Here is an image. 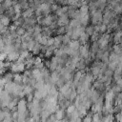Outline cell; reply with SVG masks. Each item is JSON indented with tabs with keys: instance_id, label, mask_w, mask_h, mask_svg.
Listing matches in <instances>:
<instances>
[{
	"instance_id": "obj_5",
	"label": "cell",
	"mask_w": 122,
	"mask_h": 122,
	"mask_svg": "<svg viewBox=\"0 0 122 122\" xmlns=\"http://www.w3.org/2000/svg\"><path fill=\"white\" fill-rule=\"evenodd\" d=\"M10 19L9 18V17H7L5 14H3V15H0V23L4 26V27H9L10 25Z\"/></svg>"
},
{
	"instance_id": "obj_19",
	"label": "cell",
	"mask_w": 122,
	"mask_h": 122,
	"mask_svg": "<svg viewBox=\"0 0 122 122\" xmlns=\"http://www.w3.org/2000/svg\"><path fill=\"white\" fill-rule=\"evenodd\" d=\"M116 67H117V64L114 63V62H109L107 64V69L110 70V71H114L115 69H116Z\"/></svg>"
},
{
	"instance_id": "obj_29",
	"label": "cell",
	"mask_w": 122,
	"mask_h": 122,
	"mask_svg": "<svg viewBox=\"0 0 122 122\" xmlns=\"http://www.w3.org/2000/svg\"><path fill=\"white\" fill-rule=\"evenodd\" d=\"M5 84H6V81L4 80V78H3V77H0V89H1V90H3Z\"/></svg>"
},
{
	"instance_id": "obj_28",
	"label": "cell",
	"mask_w": 122,
	"mask_h": 122,
	"mask_svg": "<svg viewBox=\"0 0 122 122\" xmlns=\"http://www.w3.org/2000/svg\"><path fill=\"white\" fill-rule=\"evenodd\" d=\"M7 59V54L5 52H0V61H6Z\"/></svg>"
},
{
	"instance_id": "obj_18",
	"label": "cell",
	"mask_w": 122,
	"mask_h": 122,
	"mask_svg": "<svg viewBox=\"0 0 122 122\" xmlns=\"http://www.w3.org/2000/svg\"><path fill=\"white\" fill-rule=\"evenodd\" d=\"M70 42H71V38H70V36H69V35H67V34L62 35V45L68 46Z\"/></svg>"
},
{
	"instance_id": "obj_22",
	"label": "cell",
	"mask_w": 122,
	"mask_h": 122,
	"mask_svg": "<svg viewBox=\"0 0 122 122\" xmlns=\"http://www.w3.org/2000/svg\"><path fill=\"white\" fill-rule=\"evenodd\" d=\"M15 32H16V34H17V36H18V37H21V36L26 32V30H25L22 27H18V28L16 29Z\"/></svg>"
},
{
	"instance_id": "obj_17",
	"label": "cell",
	"mask_w": 122,
	"mask_h": 122,
	"mask_svg": "<svg viewBox=\"0 0 122 122\" xmlns=\"http://www.w3.org/2000/svg\"><path fill=\"white\" fill-rule=\"evenodd\" d=\"M1 5L4 7V9L7 10L8 9H10V7H12V5H13V3H12V1H10V0H6V1H4V2H2L1 3Z\"/></svg>"
},
{
	"instance_id": "obj_3",
	"label": "cell",
	"mask_w": 122,
	"mask_h": 122,
	"mask_svg": "<svg viewBox=\"0 0 122 122\" xmlns=\"http://www.w3.org/2000/svg\"><path fill=\"white\" fill-rule=\"evenodd\" d=\"M32 16H34V10L31 8H29V9L21 11V17L23 19L30 18V17H32Z\"/></svg>"
},
{
	"instance_id": "obj_7",
	"label": "cell",
	"mask_w": 122,
	"mask_h": 122,
	"mask_svg": "<svg viewBox=\"0 0 122 122\" xmlns=\"http://www.w3.org/2000/svg\"><path fill=\"white\" fill-rule=\"evenodd\" d=\"M99 50V46H98V43L97 42H90V49H89V51L92 52V53H96Z\"/></svg>"
},
{
	"instance_id": "obj_32",
	"label": "cell",
	"mask_w": 122,
	"mask_h": 122,
	"mask_svg": "<svg viewBox=\"0 0 122 122\" xmlns=\"http://www.w3.org/2000/svg\"><path fill=\"white\" fill-rule=\"evenodd\" d=\"M0 39H2V35H1V33H0Z\"/></svg>"
},
{
	"instance_id": "obj_23",
	"label": "cell",
	"mask_w": 122,
	"mask_h": 122,
	"mask_svg": "<svg viewBox=\"0 0 122 122\" xmlns=\"http://www.w3.org/2000/svg\"><path fill=\"white\" fill-rule=\"evenodd\" d=\"M33 32H35V33H41L42 32V27L40 26V25H38V24H36L34 27H33Z\"/></svg>"
},
{
	"instance_id": "obj_30",
	"label": "cell",
	"mask_w": 122,
	"mask_h": 122,
	"mask_svg": "<svg viewBox=\"0 0 122 122\" xmlns=\"http://www.w3.org/2000/svg\"><path fill=\"white\" fill-rule=\"evenodd\" d=\"M114 84H115L116 86H118V87H120V88H121V86H122V79H121V78H119L118 80H116V81L114 82Z\"/></svg>"
},
{
	"instance_id": "obj_2",
	"label": "cell",
	"mask_w": 122,
	"mask_h": 122,
	"mask_svg": "<svg viewBox=\"0 0 122 122\" xmlns=\"http://www.w3.org/2000/svg\"><path fill=\"white\" fill-rule=\"evenodd\" d=\"M18 58H19V52L13 51H11V52H10V53L7 54V59H6V60L9 61V62L13 63V62H15Z\"/></svg>"
},
{
	"instance_id": "obj_16",
	"label": "cell",
	"mask_w": 122,
	"mask_h": 122,
	"mask_svg": "<svg viewBox=\"0 0 122 122\" xmlns=\"http://www.w3.org/2000/svg\"><path fill=\"white\" fill-rule=\"evenodd\" d=\"M34 45H35V41H34L33 39L29 40V41L27 42V51H29L30 52V51H32V49H33Z\"/></svg>"
},
{
	"instance_id": "obj_15",
	"label": "cell",
	"mask_w": 122,
	"mask_h": 122,
	"mask_svg": "<svg viewBox=\"0 0 122 122\" xmlns=\"http://www.w3.org/2000/svg\"><path fill=\"white\" fill-rule=\"evenodd\" d=\"M100 33H98V32H92V34L90 36V42L92 43V42H97V40L99 39V37H100Z\"/></svg>"
},
{
	"instance_id": "obj_11",
	"label": "cell",
	"mask_w": 122,
	"mask_h": 122,
	"mask_svg": "<svg viewBox=\"0 0 122 122\" xmlns=\"http://www.w3.org/2000/svg\"><path fill=\"white\" fill-rule=\"evenodd\" d=\"M33 92H34V89H33L32 87L28 86V85H23V92H24L25 96L28 95V94L33 93Z\"/></svg>"
},
{
	"instance_id": "obj_26",
	"label": "cell",
	"mask_w": 122,
	"mask_h": 122,
	"mask_svg": "<svg viewBox=\"0 0 122 122\" xmlns=\"http://www.w3.org/2000/svg\"><path fill=\"white\" fill-rule=\"evenodd\" d=\"M114 122H121V112H117L113 115Z\"/></svg>"
},
{
	"instance_id": "obj_6",
	"label": "cell",
	"mask_w": 122,
	"mask_h": 122,
	"mask_svg": "<svg viewBox=\"0 0 122 122\" xmlns=\"http://www.w3.org/2000/svg\"><path fill=\"white\" fill-rule=\"evenodd\" d=\"M80 46H81V45H80V43H79L78 40H71V42H70L69 45H68V47H69L70 49L74 50V51H78V49H79Z\"/></svg>"
},
{
	"instance_id": "obj_20",
	"label": "cell",
	"mask_w": 122,
	"mask_h": 122,
	"mask_svg": "<svg viewBox=\"0 0 122 122\" xmlns=\"http://www.w3.org/2000/svg\"><path fill=\"white\" fill-rule=\"evenodd\" d=\"M93 32V29H92V25H88L85 27V33L88 34L89 36H91Z\"/></svg>"
},
{
	"instance_id": "obj_13",
	"label": "cell",
	"mask_w": 122,
	"mask_h": 122,
	"mask_svg": "<svg viewBox=\"0 0 122 122\" xmlns=\"http://www.w3.org/2000/svg\"><path fill=\"white\" fill-rule=\"evenodd\" d=\"M2 77L4 78V80L6 81V83H7V82H10V81H12L13 73H12V72H10V71H7V72H6Z\"/></svg>"
},
{
	"instance_id": "obj_4",
	"label": "cell",
	"mask_w": 122,
	"mask_h": 122,
	"mask_svg": "<svg viewBox=\"0 0 122 122\" xmlns=\"http://www.w3.org/2000/svg\"><path fill=\"white\" fill-rule=\"evenodd\" d=\"M78 41H79L80 45H85V44H87V43L90 42V36H89L88 34H86L85 31H84V32L79 36Z\"/></svg>"
},
{
	"instance_id": "obj_24",
	"label": "cell",
	"mask_w": 122,
	"mask_h": 122,
	"mask_svg": "<svg viewBox=\"0 0 122 122\" xmlns=\"http://www.w3.org/2000/svg\"><path fill=\"white\" fill-rule=\"evenodd\" d=\"M47 39H48V37L42 35V37L40 38V40L38 41V43H39L41 46H46V44H47Z\"/></svg>"
},
{
	"instance_id": "obj_8",
	"label": "cell",
	"mask_w": 122,
	"mask_h": 122,
	"mask_svg": "<svg viewBox=\"0 0 122 122\" xmlns=\"http://www.w3.org/2000/svg\"><path fill=\"white\" fill-rule=\"evenodd\" d=\"M54 116H55L56 120H58V121L62 120V119L65 117V111H64V110H62V109H58V110L55 112Z\"/></svg>"
},
{
	"instance_id": "obj_14",
	"label": "cell",
	"mask_w": 122,
	"mask_h": 122,
	"mask_svg": "<svg viewBox=\"0 0 122 122\" xmlns=\"http://www.w3.org/2000/svg\"><path fill=\"white\" fill-rule=\"evenodd\" d=\"M116 15H120L121 14V12H122V2H120L119 4H117L115 7H114V9H113V10H112Z\"/></svg>"
},
{
	"instance_id": "obj_9",
	"label": "cell",
	"mask_w": 122,
	"mask_h": 122,
	"mask_svg": "<svg viewBox=\"0 0 122 122\" xmlns=\"http://www.w3.org/2000/svg\"><path fill=\"white\" fill-rule=\"evenodd\" d=\"M12 81H13L14 84L22 85V74L21 73H13Z\"/></svg>"
},
{
	"instance_id": "obj_12",
	"label": "cell",
	"mask_w": 122,
	"mask_h": 122,
	"mask_svg": "<svg viewBox=\"0 0 122 122\" xmlns=\"http://www.w3.org/2000/svg\"><path fill=\"white\" fill-rule=\"evenodd\" d=\"M17 3L19 4V6H20L22 11L30 8V6H29V2L26 1V0H20V1H17Z\"/></svg>"
},
{
	"instance_id": "obj_21",
	"label": "cell",
	"mask_w": 122,
	"mask_h": 122,
	"mask_svg": "<svg viewBox=\"0 0 122 122\" xmlns=\"http://www.w3.org/2000/svg\"><path fill=\"white\" fill-rule=\"evenodd\" d=\"M106 32H107V25L101 23V24L99 25V33H100V34H104V33H106Z\"/></svg>"
},
{
	"instance_id": "obj_1",
	"label": "cell",
	"mask_w": 122,
	"mask_h": 122,
	"mask_svg": "<svg viewBox=\"0 0 122 122\" xmlns=\"http://www.w3.org/2000/svg\"><path fill=\"white\" fill-rule=\"evenodd\" d=\"M27 103H28V102L26 101L25 98L19 99V101H18V103H17V106H16V111H17V112H18L19 114L24 113L25 112L28 111V110H27Z\"/></svg>"
},
{
	"instance_id": "obj_25",
	"label": "cell",
	"mask_w": 122,
	"mask_h": 122,
	"mask_svg": "<svg viewBox=\"0 0 122 122\" xmlns=\"http://www.w3.org/2000/svg\"><path fill=\"white\" fill-rule=\"evenodd\" d=\"M53 42H54L53 36L49 37V38L47 39V44H46V46H47V47H51V46H53Z\"/></svg>"
},
{
	"instance_id": "obj_33",
	"label": "cell",
	"mask_w": 122,
	"mask_h": 122,
	"mask_svg": "<svg viewBox=\"0 0 122 122\" xmlns=\"http://www.w3.org/2000/svg\"><path fill=\"white\" fill-rule=\"evenodd\" d=\"M23 122H28V121H27V120H25V121H23Z\"/></svg>"
},
{
	"instance_id": "obj_10",
	"label": "cell",
	"mask_w": 122,
	"mask_h": 122,
	"mask_svg": "<svg viewBox=\"0 0 122 122\" xmlns=\"http://www.w3.org/2000/svg\"><path fill=\"white\" fill-rule=\"evenodd\" d=\"M112 51L117 55H121V45L120 44H113L112 46Z\"/></svg>"
},
{
	"instance_id": "obj_31",
	"label": "cell",
	"mask_w": 122,
	"mask_h": 122,
	"mask_svg": "<svg viewBox=\"0 0 122 122\" xmlns=\"http://www.w3.org/2000/svg\"><path fill=\"white\" fill-rule=\"evenodd\" d=\"M3 28H4V26H3V25H2L1 23H0V32H1V30H3Z\"/></svg>"
},
{
	"instance_id": "obj_27",
	"label": "cell",
	"mask_w": 122,
	"mask_h": 122,
	"mask_svg": "<svg viewBox=\"0 0 122 122\" xmlns=\"http://www.w3.org/2000/svg\"><path fill=\"white\" fill-rule=\"evenodd\" d=\"M112 74H113V71H110V70H106L105 71V72L103 73V75L104 76H106V77H112Z\"/></svg>"
}]
</instances>
